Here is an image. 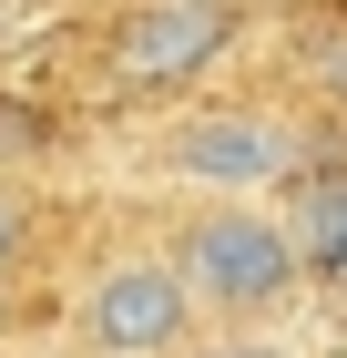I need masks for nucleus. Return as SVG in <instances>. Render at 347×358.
<instances>
[{"mask_svg":"<svg viewBox=\"0 0 347 358\" xmlns=\"http://www.w3.org/2000/svg\"><path fill=\"white\" fill-rule=\"evenodd\" d=\"M0 338H10V276H0Z\"/></svg>","mask_w":347,"mask_h":358,"instance_id":"obj_8","label":"nucleus"},{"mask_svg":"<svg viewBox=\"0 0 347 358\" xmlns=\"http://www.w3.org/2000/svg\"><path fill=\"white\" fill-rule=\"evenodd\" d=\"M21 246H31V215H21V194H0V276L21 266Z\"/></svg>","mask_w":347,"mask_h":358,"instance_id":"obj_6","label":"nucleus"},{"mask_svg":"<svg viewBox=\"0 0 347 358\" xmlns=\"http://www.w3.org/2000/svg\"><path fill=\"white\" fill-rule=\"evenodd\" d=\"M286 246L307 276H347V164H317V174H296V205L286 215Z\"/></svg>","mask_w":347,"mask_h":358,"instance_id":"obj_5","label":"nucleus"},{"mask_svg":"<svg viewBox=\"0 0 347 358\" xmlns=\"http://www.w3.org/2000/svg\"><path fill=\"white\" fill-rule=\"evenodd\" d=\"M194 338V297L163 256H112L82 287V348L92 358H174Z\"/></svg>","mask_w":347,"mask_h":358,"instance_id":"obj_4","label":"nucleus"},{"mask_svg":"<svg viewBox=\"0 0 347 358\" xmlns=\"http://www.w3.org/2000/svg\"><path fill=\"white\" fill-rule=\"evenodd\" d=\"M327 92H337V103H347V41H337V52H327Z\"/></svg>","mask_w":347,"mask_h":358,"instance_id":"obj_7","label":"nucleus"},{"mask_svg":"<svg viewBox=\"0 0 347 358\" xmlns=\"http://www.w3.org/2000/svg\"><path fill=\"white\" fill-rule=\"evenodd\" d=\"M163 174L205 185L214 205H256L266 185H296V134L276 113H184L163 134Z\"/></svg>","mask_w":347,"mask_h":358,"instance_id":"obj_3","label":"nucleus"},{"mask_svg":"<svg viewBox=\"0 0 347 358\" xmlns=\"http://www.w3.org/2000/svg\"><path fill=\"white\" fill-rule=\"evenodd\" d=\"M214 358H276V348H214Z\"/></svg>","mask_w":347,"mask_h":358,"instance_id":"obj_9","label":"nucleus"},{"mask_svg":"<svg viewBox=\"0 0 347 358\" xmlns=\"http://www.w3.org/2000/svg\"><path fill=\"white\" fill-rule=\"evenodd\" d=\"M174 276H184L194 307H225V317H256V307L296 297V246L266 205H205V215L174 236Z\"/></svg>","mask_w":347,"mask_h":358,"instance_id":"obj_1","label":"nucleus"},{"mask_svg":"<svg viewBox=\"0 0 347 358\" xmlns=\"http://www.w3.org/2000/svg\"><path fill=\"white\" fill-rule=\"evenodd\" d=\"M245 41V0H133L103 41L112 92H184Z\"/></svg>","mask_w":347,"mask_h":358,"instance_id":"obj_2","label":"nucleus"}]
</instances>
